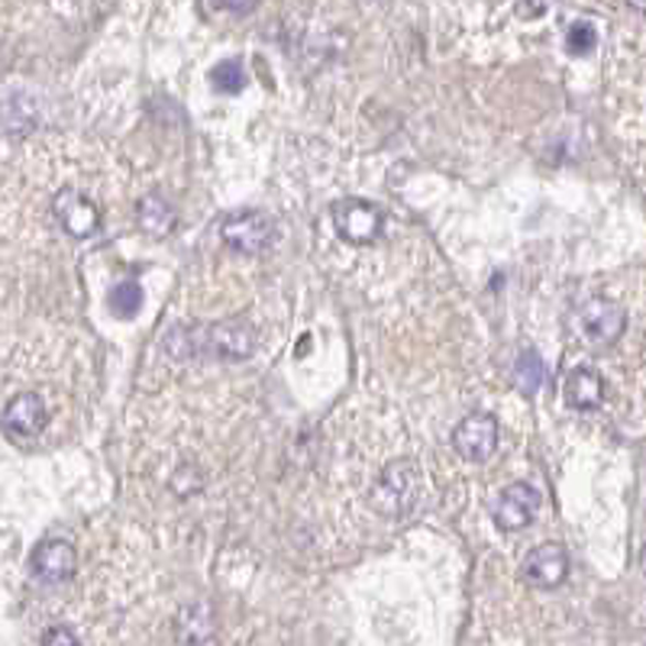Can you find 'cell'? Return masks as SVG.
<instances>
[{
	"mask_svg": "<svg viewBox=\"0 0 646 646\" xmlns=\"http://www.w3.org/2000/svg\"><path fill=\"white\" fill-rule=\"evenodd\" d=\"M565 401H569L575 411H595V407H602L604 401L602 375H599L592 366L572 369L569 379H565Z\"/></svg>",
	"mask_w": 646,
	"mask_h": 646,
	"instance_id": "obj_14",
	"label": "cell"
},
{
	"mask_svg": "<svg viewBox=\"0 0 646 646\" xmlns=\"http://www.w3.org/2000/svg\"><path fill=\"white\" fill-rule=\"evenodd\" d=\"M220 3H223V7H230V10H236V13H250L258 0H220Z\"/></svg>",
	"mask_w": 646,
	"mask_h": 646,
	"instance_id": "obj_20",
	"label": "cell"
},
{
	"mask_svg": "<svg viewBox=\"0 0 646 646\" xmlns=\"http://www.w3.org/2000/svg\"><path fill=\"white\" fill-rule=\"evenodd\" d=\"M537 511H540V491L527 481H515L495 501V523L501 530H523L533 523Z\"/></svg>",
	"mask_w": 646,
	"mask_h": 646,
	"instance_id": "obj_8",
	"label": "cell"
},
{
	"mask_svg": "<svg viewBox=\"0 0 646 646\" xmlns=\"http://www.w3.org/2000/svg\"><path fill=\"white\" fill-rule=\"evenodd\" d=\"M572 330L585 346H614L627 330V310L611 298H589L575 310Z\"/></svg>",
	"mask_w": 646,
	"mask_h": 646,
	"instance_id": "obj_3",
	"label": "cell"
},
{
	"mask_svg": "<svg viewBox=\"0 0 646 646\" xmlns=\"http://www.w3.org/2000/svg\"><path fill=\"white\" fill-rule=\"evenodd\" d=\"M30 565H33L36 579H43V582H68L78 569V553L68 540H43L33 550Z\"/></svg>",
	"mask_w": 646,
	"mask_h": 646,
	"instance_id": "obj_10",
	"label": "cell"
},
{
	"mask_svg": "<svg viewBox=\"0 0 646 646\" xmlns=\"http://www.w3.org/2000/svg\"><path fill=\"white\" fill-rule=\"evenodd\" d=\"M453 449L466 463H485L498 449V421L491 414H469L453 431Z\"/></svg>",
	"mask_w": 646,
	"mask_h": 646,
	"instance_id": "obj_5",
	"label": "cell"
},
{
	"mask_svg": "<svg viewBox=\"0 0 646 646\" xmlns=\"http://www.w3.org/2000/svg\"><path fill=\"white\" fill-rule=\"evenodd\" d=\"M520 575L533 589H557L569 575V557L560 543H543V547L527 553V560L520 565Z\"/></svg>",
	"mask_w": 646,
	"mask_h": 646,
	"instance_id": "obj_9",
	"label": "cell"
},
{
	"mask_svg": "<svg viewBox=\"0 0 646 646\" xmlns=\"http://www.w3.org/2000/svg\"><path fill=\"white\" fill-rule=\"evenodd\" d=\"M333 220H337L340 236H343L346 243H352V246L379 240L382 223H385L382 211L366 204V201H340V204H333Z\"/></svg>",
	"mask_w": 646,
	"mask_h": 646,
	"instance_id": "obj_7",
	"label": "cell"
},
{
	"mask_svg": "<svg viewBox=\"0 0 646 646\" xmlns=\"http://www.w3.org/2000/svg\"><path fill=\"white\" fill-rule=\"evenodd\" d=\"M211 82H214L216 91H223V94H240V91L246 87V72H243L240 59H226V62L214 65Z\"/></svg>",
	"mask_w": 646,
	"mask_h": 646,
	"instance_id": "obj_16",
	"label": "cell"
},
{
	"mask_svg": "<svg viewBox=\"0 0 646 646\" xmlns=\"http://www.w3.org/2000/svg\"><path fill=\"white\" fill-rule=\"evenodd\" d=\"M3 424L7 431H13L17 436H36L45 427V404L40 394L27 391V394H17L7 411H3Z\"/></svg>",
	"mask_w": 646,
	"mask_h": 646,
	"instance_id": "obj_11",
	"label": "cell"
},
{
	"mask_svg": "<svg viewBox=\"0 0 646 646\" xmlns=\"http://www.w3.org/2000/svg\"><path fill=\"white\" fill-rule=\"evenodd\" d=\"M52 211L59 216L62 230H65L68 236H75V240L94 236L97 226H100V211H97V204H94L91 198H85L82 191H75V188H62V191L55 194V201H52Z\"/></svg>",
	"mask_w": 646,
	"mask_h": 646,
	"instance_id": "obj_6",
	"label": "cell"
},
{
	"mask_svg": "<svg viewBox=\"0 0 646 646\" xmlns=\"http://www.w3.org/2000/svg\"><path fill=\"white\" fill-rule=\"evenodd\" d=\"M369 501L382 517L398 520V517L411 515L421 501V466L414 459L391 463L385 473L375 478Z\"/></svg>",
	"mask_w": 646,
	"mask_h": 646,
	"instance_id": "obj_2",
	"label": "cell"
},
{
	"mask_svg": "<svg viewBox=\"0 0 646 646\" xmlns=\"http://www.w3.org/2000/svg\"><path fill=\"white\" fill-rule=\"evenodd\" d=\"M627 3H631L634 10H640V13H646V0H627Z\"/></svg>",
	"mask_w": 646,
	"mask_h": 646,
	"instance_id": "obj_21",
	"label": "cell"
},
{
	"mask_svg": "<svg viewBox=\"0 0 646 646\" xmlns=\"http://www.w3.org/2000/svg\"><path fill=\"white\" fill-rule=\"evenodd\" d=\"M640 569H644V575H646V547H644V553H640Z\"/></svg>",
	"mask_w": 646,
	"mask_h": 646,
	"instance_id": "obj_22",
	"label": "cell"
},
{
	"mask_svg": "<svg viewBox=\"0 0 646 646\" xmlns=\"http://www.w3.org/2000/svg\"><path fill=\"white\" fill-rule=\"evenodd\" d=\"M220 240L246 256L265 253L275 243V223L258 211H243V214H226L220 220Z\"/></svg>",
	"mask_w": 646,
	"mask_h": 646,
	"instance_id": "obj_4",
	"label": "cell"
},
{
	"mask_svg": "<svg viewBox=\"0 0 646 646\" xmlns=\"http://www.w3.org/2000/svg\"><path fill=\"white\" fill-rule=\"evenodd\" d=\"M599 43V33H595V27L592 23H572L569 27V36H565V45H569V52H575V55H585V52H592Z\"/></svg>",
	"mask_w": 646,
	"mask_h": 646,
	"instance_id": "obj_18",
	"label": "cell"
},
{
	"mask_svg": "<svg viewBox=\"0 0 646 646\" xmlns=\"http://www.w3.org/2000/svg\"><path fill=\"white\" fill-rule=\"evenodd\" d=\"M43 646H82V644H78V637H75L68 627H52V631L45 634Z\"/></svg>",
	"mask_w": 646,
	"mask_h": 646,
	"instance_id": "obj_19",
	"label": "cell"
},
{
	"mask_svg": "<svg viewBox=\"0 0 646 646\" xmlns=\"http://www.w3.org/2000/svg\"><path fill=\"white\" fill-rule=\"evenodd\" d=\"M166 349L174 359L211 356V359L240 362L256 352V330L246 320H220L208 327H174L166 337Z\"/></svg>",
	"mask_w": 646,
	"mask_h": 646,
	"instance_id": "obj_1",
	"label": "cell"
},
{
	"mask_svg": "<svg viewBox=\"0 0 646 646\" xmlns=\"http://www.w3.org/2000/svg\"><path fill=\"white\" fill-rule=\"evenodd\" d=\"M174 634H178V644L204 646L214 637V607L208 602H194L181 607V614L174 621Z\"/></svg>",
	"mask_w": 646,
	"mask_h": 646,
	"instance_id": "obj_13",
	"label": "cell"
},
{
	"mask_svg": "<svg viewBox=\"0 0 646 646\" xmlns=\"http://www.w3.org/2000/svg\"><path fill=\"white\" fill-rule=\"evenodd\" d=\"M136 223H139V230L142 233H149V236H156V240H166V236H172L174 226H178V211H174V204L169 198H162V194H146L142 201H139V208H136Z\"/></svg>",
	"mask_w": 646,
	"mask_h": 646,
	"instance_id": "obj_12",
	"label": "cell"
},
{
	"mask_svg": "<svg viewBox=\"0 0 646 646\" xmlns=\"http://www.w3.org/2000/svg\"><path fill=\"white\" fill-rule=\"evenodd\" d=\"M511 379H515L517 391H523V394H537L540 391L543 379H547V366H543V359H540L537 349H523L517 356L515 375Z\"/></svg>",
	"mask_w": 646,
	"mask_h": 646,
	"instance_id": "obj_15",
	"label": "cell"
},
{
	"mask_svg": "<svg viewBox=\"0 0 646 646\" xmlns=\"http://www.w3.org/2000/svg\"><path fill=\"white\" fill-rule=\"evenodd\" d=\"M142 307V288L136 285V282H124V285H117L114 292H110V310L117 314V317H136V310Z\"/></svg>",
	"mask_w": 646,
	"mask_h": 646,
	"instance_id": "obj_17",
	"label": "cell"
}]
</instances>
